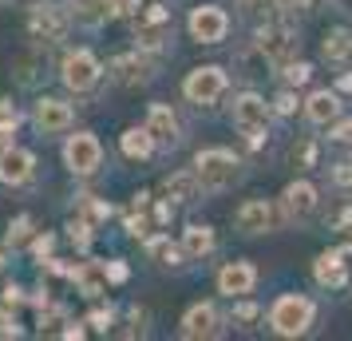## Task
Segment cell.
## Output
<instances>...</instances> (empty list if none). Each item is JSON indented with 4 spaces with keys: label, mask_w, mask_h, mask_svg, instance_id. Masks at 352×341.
<instances>
[{
    "label": "cell",
    "mask_w": 352,
    "mask_h": 341,
    "mask_svg": "<svg viewBox=\"0 0 352 341\" xmlns=\"http://www.w3.org/2000/svg\"><path fill=\"white\" fill-rule=\"evenodd\" d=\"M194 175H198V183H202V191H210V195H222V191H230L234 183H241V159L234 155V151H226V147H206V151H198L194 155Z\"/></svg>",
    "instance_id": "6da1fadb"
},
{
    "label": "cell",
    "mask_w": 352,
    "mask_h": 341,
    "mask_svg": "<svg viewBox=\"0 0 352 341\" xmlns=\"http://www.w3.org/2000/svg\"><path fill=\"white\" fill-rule=\"evenodd\" d=\"M131 36L135 48L143 52H162L175 40V12L166 4H139V12L131 17Z\"/></svg>",
    "instance_id": "7a4b0ae2"
},
{
    "label": "cell",
    "mask_w": 352,
    "mask_h": 341,
    "mask_svg": "<svg viewBox=\"0 0 352 341\" xmlns=\"http://www.w3.org/2000/svg\"><path fill=\"white\" fill-rule=\"evenodd\" d=\"M317 322V302L305 293H281L270 306V329L277 338H301Z\"/></svg>",
    "instance_id": "3957f363"
},
{
    "label": "cell",
    "mask_w": 352,
    "mask_h": 341,
    "mask_svg": "<svg viewBox=\"0 0 352 341\" xmlns=\"http://www.w3.org/2000/svg\"><path fill=\"white\" fill-rule=\"evenodd\" d=\"M270 115H273V107L257 96V92H241V96L234 99V107H230L234 131H238L250 147H261L270 139Z\"/></svg>",
    "instance_id": "277c9868"
},
{
    "label": "cell",
    "mask_w": 352,
    "mask_h": 341,
    "mask_svg": "<svg viewBox=\"0 0 352 341\" xmlns=\"http://www.w3.org/2000/svg\"><path fill=\"white\" fill-rule=\"evenodd\" d=\"M254 44L261 48V56H265L273 68H285L289 60H297V52H301L297 32H293L289 24H281V20H265V24H257Z\"/></svg>",
    "instance_id": "5b68a950"
},
{
    "label": "cell",
    "mask_w": 352,
    "mask_h": 341,
    "mask_svg": "<svg viewBox=\"0 0 352 341\" xmlns=\"http://www.w3.org/2000/svg\"><path fill=\"white\" fill-rule=\"evenodd\" d=\"M60 80H64L67 92L87 96V92L103 80V64L96 60V52L76 48V52H67V56H64V64H60Z\"/></svg>",
    "instance_id": "8992f818"
},
{
    "label": "cell",
    "mask_w": 352,
    "mask_h": 341,
    "mask_svg": "<svg viewBox=\"0 0 352 341\" xmlns=\"http://www.w3.org/2000/svg\"><path fill=\"white\" fill-rule=\"evenodd\" d=\"M230 92V76H226L218 64H202L194 68L190 76L182 80V96L198 103V107H210V103H218V99Z\"/></svg>",
    "instance_id": "52a82bcc"
},
{
    "label": "cell",
    "mask_w": 352,
    "mask_h": 341,
    "mask_svg": "<svg viewBox=\"0 0 352 341\" xmlns=\"http://www.w3.org/2000/svg\"><path fill=\"white\" fill-rule=\"evenodd\" d=\"M67 32H72V17L60 12L56 4H36L32 12H28V36H32L40 48H56V44H64Z\"/></svg>",
    "instance_id": "ba28073f"
},
{
    "label": "cell",
    "mask_w": 352,
    "mask_h": 341,
    "mask_svg": "<svg viewBox=\"0 0 352 341\" xmlns=\"http://www.w3.org/2000/svg\"><path fill=\"white\" fill-rule=\"evenodd\" d=\"M64 163L72 175L87 179V175H96L103 167V143L91 131H76V135H67V143H64Z\"/></svg>",
    "instance_id": "9c48e42d"
},
{
    "label": "cell",
    "mask_w": 352,
    "mask_h": 341,
    "mask_svg": "<svg viewBox=\"0 0 352 341\" xmlns=\"http://www.w3.org/2000/svg\"><path fill=\"white\" fill-rule=\"evenodd\" d=\"M155 76H159V64H155V56L143 52V48L123 52V56L111 60V80L119 83V87H146Z\"/></svg>",
    "instance_id": "30bf717a"
},
{
    "label": "cell",
    "mask_w": 352,
    "mask_h": 341,
    "mask_svg": "<svg viewBox=\"0 0 352 341\" xmlns=\"http://www.w3.org/2000/svg\"><path fill=\"white\" fill-rule=\"evenodd\" d=\"M186 28H190V36L198 44H222L230 36V12L222 4H198V8H190Z\"/></svg>",
    "instance_id": "8fae6325"
},
{
    "label": "cell",
    "mask_w": 352,
    "mask_h": 341,
    "mask_svg": "<svg viewBox=\"0 0 352 341\" xmlns=\"http://www.w3.org/2000/svg\"><path fill=\"white\" fill-rule=\"evenodd\" d=\"M281 218L285 214L277 211L270 198H250V203H241L238 211H234V227L241 234H273V230L281 227Z\"/></svg>",
    "instance_id": "7c38bea8"
},
{
    "label": "cell",
    "mask_w": 352,
    "mask_h": 341,
    "mask_svg": "<svg viewBox=\"0 0 352 341\" xmlns=\"http://www.w3.org/2000/svg\"><path fill=\"white\" fill-rule=\"evenodd\" d=\"M320 207V191L313 187V183H289L285 191H281V214H285L289 223H297V227H305V223H313V214H317Z\"/></svg>",
    "instance_id": "4fadbf2b"
},
{
    "label": "cell",
    "mask_w": 352,
    "mask_h": 341,
    "mask_svg": "<svg viewBox=\"0 0 352 341\" xmlns=\"http://www.w3.org/2000/svg\"><path fill=\"white\" fill-rule=\"evenodd\" d=\"M32 123L40 135H64L72 123H76V112H72V103H64V99L56 96H40L32 107Z\"/></svg>",
    "instance_id": "5bb4252c"
},
{
    "label": "cell",
    "mask_w": 352,
    "mask_h": 341,
    "mask_svg": "<svg viewBox=\"0 0 352 341\" xmlns=\"http://www.w3.org/2000/svg\"><path fill=\"white\" fill-rule=\"evenodd\" d=\"M32 175H36L32 151L12 147V143L0 147V183H4V187H24V183H32Z\"/></svg>",
    "instance_id": "9a60e30c"
},
{
    "label": "cell",
    "mask_w": 352,
    "mask_h": 341,
    "mask_svg": "<svg viewBox=\"0 0 352 341\" xmlns=\"http://www.w3.org/2000/svg\"><path fill=\"white\" fill-rule=\"evenodd\" d=\"M186 341H198V338H222V318L210 302H198L182 313V329H178Z\"/></svg>",
    "instance_id": "2e32d148"
},
{
    "label": "cell",
    "mask_w": 352,
    "mask_h": 341,
    "mask_svg": "<svg viewBox=\"0 0 352 341\" xmlns=\"http://www.w3.org/2000/svg\"><path fill=\"white\" fill-rule=\"evenodd\" d=\"M254 286H257V270L250 262H226L222 270H218V293H226L230 302L254 293Z\"/></svg>",
    "instance_id": "e0dca14e"
},
{
    "label": "cell",
    "mask_w": 352,
    "mask_h": 341,
    "mask_svg": "<svg viewBox=\"0 0 352 341\" xmlns=\"http://www.w3.org/2000/svg\"><path fill=\"white\" fill-rule=\"evenodd\" d=\"M146 131L155 135L159 147H178L182 143V123H178V115L170 112L166 103H151V112H146Z\"/></svg>",
    "instance_id": "ac0fdd59"
},
{
    "label": "cell",
    "mask_w": 352,
    "mask_h": 341,
    "mask_svg": "<svg viewBox=\"0 0 352 341\" xmlns=\"http://www.w3.org/2000/svg\"><path fill=\"white\" fill-rule=\"evenodd\" d=\"M313 278H317V286H324V290L349 286V262H344V250H324V254H317Z\"/></svg>",
    "instance_id": "d6986e66"
},
{
    "label": "cell",
    "mask_w": 352,
    "mask_h": 341,
    "mask_svg": "<svg viewBox=\"0 0 352 341\" xmlns=\"http://www.w3.org/2000/svg\"><path fill=\"white\" fill-rule=\"evenodd\" d=\"M162 195H166L170 207H190V203H198V198H202V183H198V175H194V167L190 171L166 175V179H162Z\"/></svg>",
    "instance_id": "ffe728a7"
},
{
    "label": "cell",
    "mask_w": 352,
    "mask_h": 341,
    "mask_svg": "<svg viewBox=\"0 0 352 341\" xmlns=\"http://www.w3.org/2000/svg\"><path fill=\"white\" fill-rule=\"evenodd\" d=\"M72 286H76L83 298H91V302L103 298L107 286H111V282H107V266H103V262H91V258L80 262V266H72Z\"/></svg>",
    "instance_id": "44dd1931"
},
{
    "label": "cell",
    "mask_w": 352,
    "mask_h": 341,
    "mask_svg": "<svg viewBox=\"0 0 352 341\" xmlns=\"http://www.w3.org/2000/svg\"><path fill=\"white\" fill-rule=\"evenodd\" d=\"M305 119L313 127H329L333 119H340V96L329 92V87H317L313 96L305 99Z\"/></svg>",
    "instance_id": "7402d4cb"
},
{
    "label": "cell",
    "mask_w": 352,
    "mask_h": 341,
    "mask_svg": "<svg viewBox=\"0 0 352 341\" xmlns=\"http://www.w3.org/2000/svg\"><path fill=\"white\" fill-rule=\"evenodd\" d=\"M234 72H238L241 80H265V76H273V64L261 56V48L257 44H245V48L234 52Z\"/></svg>",
    "instance_id": "603a6c76"
},
{
    "label": "cell",
    "mask_w": 352,
    "mask_h": 341,
    "mask_svg": "<svg viewBox=\"0 0 352 341\" xmlns=\"http://www.w3.org/2000/svg\"><path fill=\"white\" fill-rule=\"evenodd\" d=\"M67 17H72V24L96 32V28L107 24V4L103 0H67Z\"/></svg>",
    "instance_id": "cb8c5ba5"
},
{
    "label": "cell",
    "mask_w": 352,
    "mask_h": 341,
    "mask_svg": "<svg viewBox=\"0 0 352 341\" xmlns=\"http://www.w3.org/2000/svg\"><path fill=\"white\" fill-rule=\"evenodd\" d=\"M146 254L159 262V266H166V270H178L186 262L182 242H170V234H146Z\"/></svg>",
    "instance_id": "d4e9b609"
},
{
    "label": "cell",
    "mask_w": 352,
    "mask_h": 341,
    "mask_svg": "<svg viewBox=\"0 0 352 341\" xmlns=\"http://www.w3.org/2000/svg\"><path fill=\"white\" fill-rule=\"evenodd\" d=\"M320 56L329 64H352V28H329L324 44H320Z\"/></svg>",
    "instance_id": "484cf974"
},
{
    "label": "cell",
    "mask_w": 352,
    "mask_h": 341,
    "mask_svg": "<svg viewBox=\"0 0 352 341\" xmlns=\"http://www.w3.org/2000/svg\"><path fill=\"white\" fill-rule=\"evenodd\" d=\"M214 250V230L202 227V223H190V227L182 230V254L190 262H202Z\"/></svg>",
    "instance_id": "4316f807"
},
{
    "label": "cell",
    "mask_w": 352,
    "mask_h": 341,
    "mask_svg": "<svg viewBox=\"0 0 352 341\" xmlns=\"http://www.w3.org/2000/svg\"><path fill=\"white\" fill-rule=\"evenodd\" d=\"M119 147H123L127 159H151L155 155V135L146 127H127L119 135Z\"/></svg>",
    "instance_id": "83f0119b"
},
{
    "label": "cell",
    "mask_w": 352,
    "mask_h": 341,
    "mask_svg": "<svg viewBox=\"0 0 352 341\" xmlns=\"http://www.w3.org/2000/svg\"><path fill=\"white\" fill-rule=\"evenodd\" d=\"M44 64H48V60H44V48L36 44V52H24V56L16 60V80L24 83V87H36V83L48 76V72H44Z\"/></svg>",
    "instance_id": "f1b7e54d"
},
{
    "label": "cell",
    "mask_w": 352,
    "mask_h": 341,
    "mask_svg": "<svg viewBox=\"0 0 352 341\" xmlns=\"http://www.w3.org/2000/svg\"><path fill=\"white\" fill-rule=\"evenodd\" d=\"M289 163H293L297 171H313V167L320 163V143L317 139H297L293 151H289Z\"/></svg>",
    "instance_id": "f546056e"
},
{
    "label": "cell",
    "mask_w": 352,
    "mask_h": 341,
    "mask_svg": "<svg viewBox=\"0 0 352 341\" xmlns=\"http://www.w3.org/2000/svg\"><path fill=\"white\" fill-rule=\"evenodd\" d=\"M273 8H277V0H238V17L245 24H254V28L273 20Z\"/></svg>",
    "instance_id": "4dcf8cb0"
},
{
    "label": "cell",
    "mask_w": 352,
    "mask_h": 341,
    "mask_svg": "<svg viewBox=\"0 0 352 341\" xmlns=\"http://www.w3.org/2000/svg\"><path fill=\"white\" fill-rule=\"evenodd\" d=\"M67 238H72V246H76L80 254H87L91 242H96V223H87L83 214H76V218L67 223Z\"/></svg>",
    "instance_id": "1f68e13d"
},
{
    "label": "cell",
    "mask_w": 352,
    "mask_h": 341,
    "mask_svg": "<svg viewBox=\"0 0 352 341\" xmlns=\"http://www.w3.org/2000/svg\"><path fill=\"white\" fill-rule=\"evenodd\" d=\"M32 234H36V223H32V214H16L12 223H8V234H4V242L12 246H24V242H32Z\"/></svg>",
    "instance_id": "d6a6232c"
},
{
    "label": "cell",
    "mask_w": 352,
    "mask_h": 341,
    "mask_svg": "<svg viewBox=\"0 0 352 341\" xmlns=\"http://www.w3.org/2000/svg\"><path fill=\"white\" fill-rule=\"evenodd\" d=\"M146 325H151V313L139 306L127 309V325L123 329H111V333H119V338H146Z\"/></svg>",
    "instance_id": "836d02e7"
},
{
    "label": "cell",
    "mask_w": 352,
    "mask_h": 341,
    "mask_svg": "<svg viewBox=\"0 0 352 341\" xmlns=\"http://www.w3.org/2000/svg\"><path fill=\"white\" fill-rule=\"evenodd\" d=\"M80 214L87 223H107V218H111V203H103V198H96V195H83Z\"/></svg>",
    "instance_id": "e575fe53"
},
{
    "label": "cell",
    "mask_w": 352,
    "mask_h": 341,
    "mask_svg": "<svg viewBox=\"0 0 352 341\" xmlns=\"http://www.w3.org/2000/svg\"><path fill=\"white\" fill-rule=\"evenodd\" d=\"M281 76H285L289 87H305V83L313 80V64H305V60H289V64L281 68Z\"/></svg>",
    "instance_id": "d590c367"
},
{
    "label": "cell",
    "mask_w": 352,
    "mask_h": 341,
    "mask_svg": "<svg viewBox=\"0 0 352 341\" xmlns=\"http://www.w3.org/2000/svg\"><path fill=\"white\" fill-rule=\"evenodd\" d=\"M261 318V309H257V302H250V293L245 298H234V309H230V322H238V325H250Z\"/></svg>",
    "instance_id": "8d00e7d4"
},
{
    "label": "cell",
    "mask_w": 352,
    "mask_h": 341,
    "mask_svg": "<svg viewBox=\"0 0 352 341\" xmlns=\"http://www.w3.org/2000/svg\"><path fill=\"white\" fill-rule=\"evenodd\" d=\"M20 123H24V112H20L12 99H0V135H12Z\"/></svg>",
    "instance_id": "74e56055"
},
{
    "label": "cell",
    "mask_w": 352,
    "mask_h": 341,
    "mask_svg": "<svg viewBox=\"0 0 352 341\" xmlns=\"http://www.w3.org/2000/svg\"><path fill=\"white\" fill-rule=\"evenodd\" d=\"M83 325H91L96 333H111V329H115V309L111 306H107V309H91Z\"/></svg>",
    "instance_id": "f35d334b"
},
{
    "label": "cell",
    "mask_w": 352,
    "mask_h": 341,
    "mask_svg": "<svg viewBox=\"0 0 352 341\" xmlns=\"http://www.w3.org/2000/svg\"><path fill=\"white\" fill-rule=\"evenodd\" d=\"M107 4V20H131L139 12V0H103Z\"/></svg>",
    "instance_id": "ab89813d"
},
{
    "label": "cell",
    "mask_w": 352,
    "mask_h": 341,
    "mask_svg": "<svg viewBox=\"0 0 352 341\" xmlns=\"http://www.w3.org/2000/svg\"><path fill=\"white\" fill-rule=\"evenodd\" d=\"M270 107H273L277 115H293L297 107H301V99H297V92H293V87H285V92H277V96H273Z\"/></svg>",
    "instance_id": "60d3db41"
},
{
    "label": "cell",
    "mask_w": 352,
    "mask_h": 341,
    "mask_svg": "<svg viewBox=\"0 0 352 341\" xmlns=\"http://www.w3.org/2000/svg\"><path fill=\"white\" fill-rule=\"evenodd\" d=\"M329 139L340 147H352V119H333L329 123Z\"/></svg>",
    "instance_id": "b9f144b4"
},
{
    "label": "cell",
    "mask_w": 352,
    "mask_h": 341,
    "mask_svg": "<svg viewBox=\"0 0 352 341\" xmlns=\"http://www.w3.org/2000/svg\"><path fill=\"white\" fill-rule=\"evenodd\" d=\"M329 179H333V187L349 191L352 187V163H333V167H329Z\"/></svg>",
    "instance_id": "7bdbcfd3"
},
{
    "label": "cell",
    "mask_w": 352,
    "mask_h": 341,
    "mask_svg": "<svg viewBox=\"0 0 352 341\" xmlns=\"http://www.w3.org/2000/svg\"><path fill=\"white\" fill-rule=\"evenodd\" d=\"M52 250H56V238H52V234H32V254H36V262L52 258Z\"/></svg>",
    "instance_id": "ee69618b"
},
{
    "label": "cell",
    "mask_w": 352,
    "mask_h": 341,
    "mask_svg": "<svg viewBox=\"0 0 352 341\" xmlns=\"http://www.w3.org/2000/svg\"><path fill=\"white\" fill-rule=\"evenodd\" d=\"M333 230H340V234H349L352 238V203H344V207L333 214Z\"/></svg>",
    "instance_id": "f6af8a7d"
},
{
    "label": "cell",
    "mask_w": 352,
    "mask_h": 341,
    "mask_svg": "<svg viewBox=\"0 0 352 341\" xmlns=\"http://www.w3.org/2000/svg\"><path fill=\"white\" fill-rule=\"evenodd\" d=\"M20 302H24V290H20L16 282L12 286H4V293H0V306H8V309H16Z\"/></svg>",
    "instance_id": "bcb514c9"
},
{
    "label": "cell",
    "mask_w": 352,
    "mask_h": 341,
    "mask_svg": "<svg viewBox=\"0 0 352 341\" xmlns=\"http://www.w3.org/2000/svg\"><path fill=\"white\" fill-rule=\"evenodd\" d=\"M103 266H107V282H115V286H123V282L131 278V270L123 266V262H103Z\"/></svg>",
    "instance_id": "7dc6e473"
},
{
    "label": "cell",
    "mask_w": 352,
    "mask_h": 341,
    "mask_svg": "<svg viewBox=\"0 0 352 341\" xmlns=\"http://www.w3.org/2000/svg\"><path fill=\"white\" fill-rule=\"evenodd\" d=\"M87 329H83V322H67V329H60V338H67V341H80Z\"/></svg>",
    "instance_id": "c3c4849f"
},
{
    "label": "cell",
    "mask_w": 352,
    "mask_h": 341,
    "mask_svg": "<svg viewBox=\"0 0 352 341\" xmlns=\"http://www.w3.org/2000/svg\"><path fill=\"white\" fill-rule=\"evenodd\" d=\"M309 4H313V0H277V8H293V12H297V8H309Z\"/></svg>",
    "instance_id": "681fc988"
},
{
    "label": "cell",
    "mask_w": 352,
    "mask_h": 341,
    "mask_svg": "<svg viewBox=\"0 0 352 341\" xmlns=\"http://www.w3.org/2000/svg\"><path fill=\"white\" fill-rule=\"evenodd\" d=\"M336 92H352V72H340V80H336Z\"/></svg>",
    "instance_id": "f907efd6"
},
{
    "label": "cell",
    "mask_w": 352,
    "mask_h": 341,
    "mask_svg": "<svg viewBox=\"0 0 352 341\" xmlns=\"http://www.w3.org/2000/svg\"><path fill=\"white\" fill-rule=\"evenodd\" d=\"M4 262H8V258H4V250H0V270H4Z\"/></svg>",
    "instance_id": "816d5d0a"
},
{
    "label": "cell",
    "mask_w": 352,
    "mask_h": 341,
    "mask_svg": "<svg viewBox=\"0 0 352 341\" xmlns=\"http://www.w3.org/2000/svg\"><path fill=\"white\" fill-rule=\"evenodd\" d=\"M36 4H56V0H36Z\"/></svg>",
    "instance_id": "f5cc1de1"
},
{
    "label": "cell",
    "mask_w": 352,
    "mask_h": 341,
    "mask_svg": "<svg viewBox=\"0 0 352 341\" xmlns=\"http://www.w3.org/2000/svg\"><path fill=\"white\" fill-rule=\"evenodd\" d=\"M4 4H12V0H0V8H4Z\"/></svg>",
    "instance_id": "db71d44e"
}]
</instances>
